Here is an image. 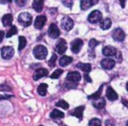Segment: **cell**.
<instances>
[{"mask_svg": "<svg viewBox=\"0 0 128 126\" xmlns=\"http://www.w3.org/2000/svg\"><path fill=\"white\" fill-rule=\"evenodd\" d=\"M12 21H13V17L11 14H5L2 17V23L4 26H10L12 24Z\"/></svg>", "mask_w": 128, "mask_h": 126, "instance_id": "cell-20", "label": "cell"}, {"mask_svg": "<svg viewBox=\"0 0 128 126\" xmlns=\"http://www.w3.org/2000/svg\"><path fill=\"white\" fill-rule=\"evenodd\" d=\"M33 54L37 59H40V60L45 59V57L47 56V49L43 45H37L33 49Z\"/></svg>", "mask_w": 128, "mask_h": 126, "instance_id": "cell-2", "label": "cell"}, {"mask_svg": "<svg viewBox=\"0 0 128 126\" xmlns=\"http://www.w3.org/2000/svg\"><path fill=\"white\" fill-rule=\"evenodd\" d=\"M77 68H79L80 70H82V71H84L85 73H88V72H90V70H91V65L89 64V63H78L77 65Z\"/></svg>", "mask_w": 128, "mask_h": 126, "instance_id": "cell-22", "label": "cell"}, {"mask_svg": "<svg viewBox=\"0 0 128 126\" xmlns=\"http://www.w3.org/2000/svg\"><path fill=\"white\" fill-rule=\"evenodd\" d=\"M11 97V95H0V99H9Z\"/></svg>", "mask_w": 128, "mask_h": 126, "instance_id": "cell-38", "label": "cell"}, {"mask_svg": "<svg viewBox=\"0 0 128 126\" xmlns=\"http://www.w3.org/2000/svg\"><path fill=\"white\" fill-rule=\"evenodd\" d=\"M72 60H73V59H72L71 57L64 55V56H62V57L59 59V64H60V66H62V67H65V66L69 65V64L72 62Z\"/></svg>", "mask_w": 128, "mask_h": 126, "instance_id": "cell-19", "label": "cell"}, {"mask_svg": "<svg viewBox=\"0 0 128 126\" xmlns=\"http://www.w3.org/2000/svg\"><path fill=\"white\" fill-rule=\"evenodd\" d=\"M43 5H44V0H34L33 1V9L36 12H41L43 9Z\"/></svg>", "mask_w": 128, "mask_h": 126, "instance_id": "cell-18", "label": "cell"}, {"mask_svg": "<svg viewBox=\"0 0 128 126\" xmlns=\"http://www.w3.org/2000/svg\"><path fill=\"white\" fill-rule=\"evenodd\" d=\"M122 102L125 104V106H126V107H128V102H126V101H125V99H123V100H122Z\"/></svg>", "mask_w": 128, "mask_h": 126, "instance_id": "cell-42", "label": "cell"}, {"mask_svg": "<svg viewBox=\"0 0 128 126\" xmlns=\"http://www.w3.org/2000/svg\"><path fill=\"white\" fill-rule=\"evenodd\" d=\"M126 126H128V121H127V122H126Z\"/></svg>", "mask_w": 128, "mask_h": 126, "instance_id": "cell-46", "label": "cell"}, {"mask_svg": "<svg viewBox=\"0 0 128 126\" xmlns=\"http://www.w3.org/2000/svg\"><path fill=\"white\" fill-rule=\"evenodd\" d=\"M56 59H57L56 54H53V55H52V57H51V59L49 60L48 64H49L51 67H54V66H55V62H56Z\"/></svg>", "mask_w": 128, "mask_h": 126, "instance_id": "cell-33", "label": "cell"}, {"mask_svg": "<svg viewBox=\"0 0 128 126\" xmlns=\"http://www.w3.org/2000/svg\"><path fill=\"white\" fill-rule=\"evenodd\" d=\"M101 66L106 70H110L115 66V61L111 58H104L103 60H101Z\"/></svg>", "mask_w": 128, "mask_h": 126, "instance_id": "cell-10", "label": "cell"}, {"mask_svg": "<svg viewBox=\"0 0 128 126\" xmlns=\"http://www.w3.org/2000/svg\"><path fill=\"white\" fill-rule=\"evenodd\" d=\"M101 92H102V86L98 89V91H97V92H95V93H93V94L89 95V96H88V98H89V99H98V98H100Z\"/></svg>", "mask_w": 128, "mask_h": 126, "instance_id": "cell-26", "label": "cell"}, {"mask_svg": "<svg viewBox=\"0 0 128 126\" xmlns=\"http://www.w3.org/2000/svg\"><path fill=\"white\" fill-rule=\"evenodd\" d=\"M101 18H102L101 12L98 11V10H94V11H92V12L89 14V16H88V21H89L90 23H97V22H99V21L101 20Z\"/></svg>", "mask_w": 128, "mask_h": 126, "instance_id": "cell-3", "label": "cell"}, {"mask_svg": "<svg viewBox=\"0 0 128 126\" xmlns=\"http://www.w3.org/2000/svg\"><path fill=\"white\" fill-rule=\"evenodd\" d=\"M62 3L67 7H72V5H73V1L72 0H62Z\"/></svg>", "mask_w": 128, "mask_h": 126, "instance_id": "cell-34", "label": "cell"}, {"mask_svg": "<svg viewBox=\"0 0 128 126\" xmlns=\"http://www.w3.org/2000/svg\"><path fill=\"white\" fill-rule=\"evenodd\" d=\"M106 97H107L109 100L114 101V100H117L118 95H117V93L115 92V90H114L112 87H108L107 90H106Z\"/></svg>", "mask_w": 128, "mask_h": 126, "instance_id": "cell-16", "label": "cell"}, {"mask_svg": "<svg viewBox=\"0 0 128 126\" xmlns=\"http://www.w3.org/2000/svg\"><path fill=\"white\" fill-rule=\"evenodd\" d=\"M14 55V49L10 46H5L1 49V56L4 59H10Z\"/></svg>", "mask_w": 128, "mask_h": 126, "instance_id": "cell-6", "label": "cell"}, {"mask_svg": "<svg viewBox=\"0 0 128 126\" xmlns=\"http://www.w3.org/2000/svg\"><path fill=\"white\" fill-rule=\"evenodd\" d=\"M18 22L22 26H24V27H27V26L31 25V23H32V16H31V14H29L28 12L20 13V15L18 16Z\"/></svg>", "mask_w": 128, "mask_h": 126, "instance_id": "cell-1", "label": "cell"}, {"mask_svg": "<svg viewBox=\"0 0 128 126\" xmlns=\"http://www.w3.org/2000/svg\"><path fill=\"white\" fill-rule=\"evenodd\" d=\"M47 88H48L47 84H45V83L40 84V85L38 86V88H37V92H38V94L41 95V96H45L46 93H47Z\"/></svg>", "mask_w": 128, "mask_h": 126, "instance_id": "cell-24", "label": "cell"}, {"mask_svg": "<svg viewBox=\"0 0 128 126\" xmlns=\"http://www.w3.org/2000/svg\"><path fill=\"white\" fill-rule=\"evenodd\" d=\"M3 38H4V32L3 31H0V43L2 42Z\"/></svg>", "mask_w": 128, "mask_h": 126, "instance_id": "cell-39", "label": "cell"}, {"mask_svg": "<svg viewBox=\"0 0 128 126\" xmlns=\"http://www.w3.org/2000/svg\"><path fill=\"white\" fill-rule=\"evenodd\" d=\"M98 44H99V42H98L97 40H95V39H91V40L89 41V47H90L91 50H93Z\"/></svg>", "mask_w": 128, "mask_h": 126, "instance_id": "cell-32", "label": "cell"}, {"mask_svg": "<svg viewBox=\"0 0 128 126\" xmlns=\"http://www.w3.org/2000/svg\"><path fill=\"white\" fill-rule=\"evenodd\" d=\"M15 2H16V4H17L18 6H20V7H23V6L26 4L27 0H15Z\"/></svg>", "mask_w": 128, "mask_h": 126, "instance_id": "cell-35", "label": "cell"}, {"mask_svg": "<svg viewBox=\"0 0 128 126\" xmlns=\"http://www.w3.org/2000/svg\"><path fill=\"white\" fill-rule=\"evenodd\" d=\"M111 24H112L111 19H110V18H105V19L101 20V22H100V27H101L103 30H107V29H109V28L111 27Z\"/></svg>", "mask_w": 128, "mask_h": 126, "instance_id": "cell-21", "label": "cell"}, {"mask_svg": "<svg viewBox=\"0 0 128 126\" xmlns=\"http://www.w3.org/2000/svg\"><path fill=\"white\" fill-rule=\"evenodd\" d=\"M63 73V70L62 69H56L52 74H51V78L52 79H57L60 77V75Z\"/></svg>", "mask_w": 128, "mask_h": 126, "instance_id": "cell-29", "label": "cell"}, {"mask_svg": "<svg viewBox=\"0 0 128 126\" xmlns=\"http://www.w3.org/2000/svg\"><path fill=\"white\" fill-rule=\"evenodd\" d=\"M73 20L70 18V17H64L62 20H61V26H62V28L65 30V31H69V30H71L72 29V27H73Z\"/></svg>", "mask_w": 128, "mask_h": 126, "instance_id": "cell-7", "label": "cell"}, {"mask_svg": "<svg viewBox=\"0 0 128 126\" xmlns=\"http://www.w3.org/2000/svg\"><path fill=\"white\" fill-rule=\"evenodd\" d=\"M126 89H127V91H128V82H127V84H126Z\"/></svg>", "mask_w": 128, "mask_h": 126, "instance_id": "cell-44", "label": "cell"}, {"mask_svg": "<svg viewBox=\"0 0 128 126\" xmlns=\"http://www.w3.org/2000/svg\"><path fill=\"white\" fill-rule=\"evenodd\" d=\"M47 75H48V70L47 69H45V68H39V69H37L35 71V73L33 75V79L34 80H38V79H40L42 77H45Z\"/></svg>", "mask_w": 128, "mask_h": 126, "instance_id": "cell-13", "label": "cell"}, {"mask_svg": "<svg viewBox=\"0 0 128 126\" xmlns=\"http://www.w3.org/2000/svg\"><path fill=\"white\" fill-rule=\"evenodd\" d=\"M16 33H17V28H16V26H12V27L8 30V32H7V34H6V37L9 38V37L15 35Z\"/></svg>", "mask_w": 128, "mask_h": 126, "instance_id": "cell-28", "label": "cell"}, {"mask_svg": "<svg viewBox=\"0 0 128 126\" xmlns=\"http://www.w3.org/2000/svg\"><path fill=\"white\" fill-rule=\"evenodd\" d=\"M105 125H106V126H115V123H114L112 120H107V121L105 122Z\"/></svg>", "mask_w": 128, "mask_h": 126, "instance_id": "cell-37", "label": "cell"}, {"mask_svg": "<svg viewBox=\"0 0 128 126\" xmlns=\"http://www.w3.org/2000/svg\"><path fill=\"white\" fill-rule=\"evenodd\" d=\"M56 106L61 107V108H63V109H68V108H69L68 103H67L66 101H64V100H59V101L56 103Z\"/></svg>", "mask_w": 128, "mask_h": 126, "instance_id": "cell-30", "label": "cell"}, {"mask_svg": "<svg viewBox=\"0 0 128 126\" xmlns=\"http://www.w3.org/2000/svg\"><path fill=\"white\" fill-rule=\"evenodd\" d=\"M115 56H116L117 61H119V62H121V61H122V55H121V53H120L119 51H117V52H116Z\"/></svg>", "mask_w": 128, "mask_h": 126, "instance_id": "cell-36", "label": "cell"}, {"mask_svg": "<svg viewBox=\"0 0 128 126\" xmlns=\"http://www.w3.org/2000/svg\"><path fill=\"white\" fill-rule=\"evenodd\" d=\"M25 46H26V39H25V37L20 36L19 37V46H18V49L19 50H22Z\"/></svg>", "mask_w": 128, "mask_h": 126, "instance_id": "cell-27", "label": "cell"}, {"mask_svg": "<svg viewBox=\"0 0 128 126\" xmlns=\"http://www.w3.org/2000/svg\"><path fill=\"white\" fill-rule=\"evenodd\" d=\"M82 46H83V41L81 39L77 38V39H75L71 42V51L73 53L77 54L80 51V49L82 48Z\"/></svg>", "mask_w": 128, "mask_h": 126, "instance_id": "cell-5", "label": "cell"}, {"mask_svg": "<svg viewBox=\"0 0 128 126\" xmlns=\"http://www.w3.org/2000/svg\"><path fill=\"white\" fill-rule=\"evenodd\" d=\"M84 76H85V80H86L87 82H91V79H90V77L88 76V74H87V73H86Z\"/></svg>", "mask_w": 128, "mask_h": 126, "instance_id": "cell-40", "label": "cell"}, {"mask_svg": "<svg viewBox=\"0 0 128 126\" xmlns=\"http://www.w3.org/2000/svg\"><path fill=\"white\" fill-rule=\"evenodd\" d=\"M95 4L94 0H81L80 2V7L82 10H87L90 7H92Z\"/></svg>", "mask_w": 128, "mask_h": 126, "instance_id": "cell-17", "label": "cell"}, {"mask_svg": "<svg viewBox=\"0 0 128 126\" xmlns=\"http://www.w3.org/2000/svg\"><path fill=\"white\" fill-rule=\"evenodd\" d=\"M67 49V44L64 39H60L56 44V51L58 54H63Z\"/></svg>", "mask_w": 128, "mask_h": 126, "instance_id": "cell-12", "label": "cell"}, {"mask_svg": "<svg viewBox=\"0 0 128 126\" xmlns=\"http://www.w3.org/2000/svg\"><path fill=\"white\" fill-rule=\"evenodd\" d=\"M125 1H126V0H119V2H120V4H121V7H122V8L125 7Z\"/></svg>", "mask_w": 128, "mask_h": 126, "instance_id": "cell-41", "label": "cell"}, {"mask_svg": "<svg viewBox=\"0 0 128 126\" xmlns=\"http://www.w3.org/2000/svg\"><path fill=\"white\" fill-rule=\"evenodd\" d=\"M93 106L97 109H102L105 106V100L101 97L98 99H95V101H93Z\"/></svg>", "mask_w": 128, "mask_h": 126, "instance_id": "cell-23", "label": "cell"}, {"mask_svg": "<svg viewBox=\"0 0 128 126\" xmlns=\"http://www.w3.org/2000/svg\"><path fill=\"white\" fill-rule=\"evenodd\" d=\"M50 117L53 118V119H57V118H63L64 117V113L57 110V109H54L51 113H50Z\"/></svg>", "mask_w": 128, "mask_h": 126, "instance_id": "cell-25", "label": "cell"}, {"mask_svg": "<svg viewBox=\"0 0 128 126\" xmlns=\"http://www.w3.org/2000/svg\"><path fill=\"white\" fill-rule=\"evenodd\" d=\"M66 79L70 82H73V83H77L78 81H80L81 79V74L77 71H72V72H69L67 74V77Z\"/></svg>", "mask_w": 128, "mask_h": 126, "instance_id": "cell-9", "label": "cell"}, {"mask_svg": "<svg viewBox=\"0 0 128 126\" xmlns=\"http://www.w3.org/2000/svg\"><path fill=\"white\" fill-rule=\"evenodd\" d=\"M98 1H99V0H94V2H95V3H97Z\"/></svg>", "mask_w": 128, "mask_h": 126, "instance_id": "cell-45", "label": "cell"}, {"mask_svg": "<svg viewBox=\"0 0 128 126\" xmlns=\"http://www.w3.org/2000/svg\"><path fill=\"white\" fill-rule=\"evenodd\" d=\"M84 106H79V107H76L74 110H72L71 112H70V114L72 115V116H76L78 119H82V117H83V111H84Z\"/></svg>", "mask_w": 128, "mask_h": 126, "instance_id": "cell-15", "label": "cell"}, {"mask_svg": "<svg viewBox=\"0 0 128 126\" xmlns=\"http://www.w3.org/2000/svg\"><path fill=\"white\" fill-rule=\"evenodd\" d=\"M5 2H8V3H10V2H12V0H4Z\"/></svg>", "mask_w": 128, "mask_h": 126, "instance_id": "cell-43", "label": "cell"}, {"mask_svg": "<svg viewBox=\"0 0 128 126\" xmlns=\"http://www.w3.org/2000/svg\"><path fill=\"white\" fill-rule=\"evenodd\" d=\"M48 35L51 37V38H57L59 35H60V30L59 28L57 27L56 24L52 23L49 28H48Z\"/></svg>", "mask_w": 128, "mask_h": 126, "instance_id": "cell-8", "label": "cell"}, {"mask_svg": "<svg viewBox=\"0 0 128 126\" xmlns=\"http://www.w3.org/2000/svg\"><path fill=\"white\" fill-rule=\"evenodd\" d=\"M45 23H46V16L40 15V16L36 17L35 22H34V26L36 29H42L43 26L45 25Z\"/></svg>", "mask_w": 128, "mask_h": 126, "instance_id": "cell-11", "label": "cell"}, {"mask_svg": "<svg viewBox=\"0 0 128 126\" xmlns=\"http://www.w3.org/2000/svg\"><path fill=\"white\" fill-rule=\"evenodd\" d=\"M112 37L115 41H123L125 39V33L121 28H116L112 32Z\"/></svg>", "mask_w": 128, "mask_h": 126, "instance_id": "cell-4", "label": "cell"}, {"mask_svg": "<svg viewBox=\"0 0 128 126\" xmlns=\"http://www.w3.org/2000/svg\"><path fill=\"white\" fill-rule=\"evenodd\" d=\"M101 125H102L101 121L99 119H97V118H94L89 122V126H101Z\"/></svg>", "mask_w": 128, "mask_h": 126, "instance_id": "cell-31", "label": "cell"}, {"mask_svg": "<svg viewBox=\"0 0 128 126\" xmlns=\"http://www.w3.org/2000/svg\"><path fill=\"white\" fill-rule=\"evenodd\" d=\"M117 50L112 47V46H105L102 50V53L104 56H107V57H110V56H115Z\"/></svg>", "mask_w": 128, "mask_h": 126, "instance_id": "cell-14", "label": "cell"}, {"mask_svg": "<svg viewBox=\"0 0 128 126\" xmlns=\"http://www.w3.org/2000/svg\"><path fill=\"white\" fill-rule=\"evenodd\" d=\"M39 126H43V125H39Z\"/></svg>", "mask_w": 128, "mask_h": 126, "instance_id": "cell-47", "label": "cell"}]
</instances>
